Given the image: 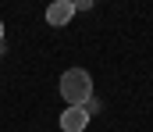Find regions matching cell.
Returning a JSON list of instances; mask_svg holds the SVG:
<instances>
[{"label":"cell","mask_w":153,"mask_h":132,"mask_svg":"<svg viewBox=\"0 0 153 132\" xmlns=\"http://www.w3.org/2000/svg\"><path fill=\"white\" fill-rule=\"evenodd\" d=\"M61 96L68 107H85L93 100V79L85 68H68L61 75Z\"/></svg>","instance_id":"6da1fadb"},{"label":"cell","mask_w":153,"mask_h":132,"mask_svg":"<svg viewBox=\"0 0 153 132\" xmlns=\"http://www.w3.org/2000/svg\"><path fill=\"white\" fill-rule=\"evenodd\" d=\"M71 18H75V4H71V0H53V4L46 7V22H50V25H57V29H61V25H68Z\"/></svg>","instance_id":"7a4b0ae2"},{"label":"cell","mask_w":153,"mask_h":132,"mask_svg":"<svg viewBox=\"0 0 153 132\" xmlns=\"http://www.w3.org/2000/svg\"><path fill=\"white\" fill-rule=\"evenodd\" d=\"M61 129H64V132H85V129H89V114H85V107H64V114H61Z\"/></svg>","instance_id":"3957f363"},{"label":"cell","mask_w":153,"mask_h":132,"mask_svg":"<svg viewBox=\"0 0 153 132\" xmlns=\"http://www.w3.org/2000/svg\"><path fill=\"white\" fill-rule=\"evenodd\" d=\"M0 40H4V22H0Z\"/></svg>","instance_id":"277c9868"},{"label":"cell","mask_w":153,"mask_h":132,"mask_svg":"<svg viewBox=\"0 0 153 132\" xmlns=\"http://www.w3.org/2000/svg\"><path fill=\"white\" fill-rule=\"evenodd\" d=\"M0 54H4V40H0Z\"/></svg>","instance_id":"5b68a950"}]
</instances>
